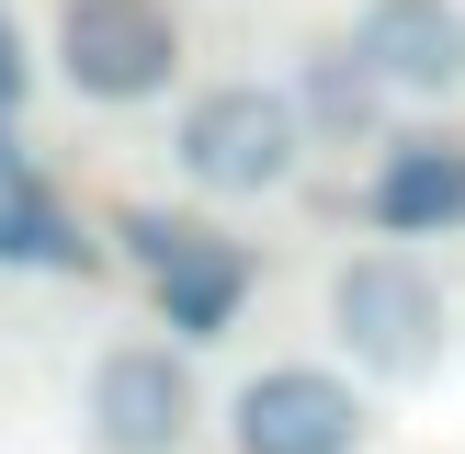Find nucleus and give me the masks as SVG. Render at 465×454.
Here are the masks:
<instances>
[{"label": "nucleus", "mask_w": 465, "mask_h": 454, "mask_svg": "<svg viewBox=\"0 0 465 454\" xmlns=\"http://www.w3.org/2000/svg\"><path fill=\"white\" fill-rule=\"evenodd\" d=\"M307 114H295L284 80H250V68H227V80L182 91L171 114V182L216 216V204H272L295 171H307Z\"/></svg>", "instance_id": "obj_1"}, {"label": "nucleus", "mask_w": 465, "mask_h": 454, "mask_svg": "<svg viewBox=\"0 0 465 454\" xmlns=\"http://www.w3.org/2000/svg\"><path fill=\"white\" fill-rule=\"evenodd\" d=\"M330 352L375 386H420L454 352V295L409 239H363L330 262Z\"/></svg>", "instance_id": "obj_2"}, {"label": "nucleus", "mask_w": 465, "mask_h": 454, "mask_svg": "<svg viewBox=\"0 0 465 454\" xmlns=\"http://www.w3.org/2000/svg\"><path fill=\"white\" fill-rule=\"evenodd\" d=\"M45 68L91 114H148L182 91V12L171 0H57L45 12Z\"/></svg>", "instance_id": "obj_3"}, {"label": "nucleus", "mask_w": 465, "mask_h": 454, "mask_svg": "<svg viewBox=\"0 0 465 454\" xmlns=\"http://www.w3.org/2000/svg\"><path fill=\"white\" fill-rule=\"evenodd\" d=\"M204 431V375L171 330H114L80 363V443L91 454H193Z\"/></svg>", "instance_id": "obj_4"}, {"label": "nucleus", "mask_w": 465, "mask_h": 454, "mask_svg": "<svg viewBox=\"0 0 465 454\" xmlns=\"http://www.w3.org/2000/svg\"><path fill=\"white\" fill-rule=\"evenodd\" d=\"M227 443L239 454H363L375 443V398H363L352 363H250L227 386Z\"/></svg>", "instance_id": "obj_5"}, {"label": "nucleus", "mask_w": 465, "mask_h": 454, "mask_svg": "<svg viewBox=\"0 0 465 454\" xmlns=\"http://www.w3.org/2000/svg\"><path fill=\"white\" fill-rule=\"evenodd\" d=\"M125 262L148 272V295H159V330L193 352V340H216L227 318L250 307V250L227 239L216 216H159V204H125Z\"/></svg>", "instance_id": "obj_6"}, {"label": "nucleus", "mask_w": 465, "mask_h": 454, "mask_svg": "<svg viewBox=\"0 0 465 454\" xmlns=\"http://www.w3.org/2000/svg\"><path fill=\"white\" fill-rule=\"evenodd\" d=\"M341 45L363 57L386 103H420V114L465 103V0H352Z\"/></svg>", "instance_id": "obj_7"}, {"label": "nucleus", "mask_w": 465, "mask_h": 454, "mask_svg": "<svg viewBox=\"0 0 465 454\" xmlns=\"http://www.w3.org/2000/svg\"><path fill=\"white\" fill-rule=\"evenodd\" d=\"M363 216H375V239H409V250L465 227V148L454 136H386L363 171Z\"/></svg>", "instance_id": "obj_8"}, {"label": "nucleus", "mask_w": 465, "mask_h": 454, "mask_svg": "<svg viewBox=\"0 0 465 454\" xmlns=\"http://www.w3.org/2000/svg\"><path fill=\"white\" fill-rule=\"evenodd\" d=\"M284 91H295V114H307V148H386V114H398V103L363 80L352 45H318Z\"/></svg>", "instance_id": "obj_9"}, {"label": "nucleus", "mask_w": 465, "mask_h": 454, "mask_svg": "<svg viewBox=\"0 0 465 454\" xmlns=\"http://www.w3.org/2000/svg\"><path fill=\"white\" fill-rule=\"evenodd\" d=\"M80 262V227H68V204L45 193L35 171H23L12 148H0V272H68Z\"/></svg>", "instance_id": "obj_10"}, {"label": "nucleus", "mask_w": 465, "mask_h": 454, "mask_svg": "<svg viewBox=\"0 0 465 454\" xmlns=\"http://www.w3.org/2000/svg\"><path fill=\"white\" fill-rule=\"evenodd\" d=\"M23 91H35V45H23V23L0 12V114H12Z\"/></svg>", "instance_id": "obj_11"}]
</instances>
